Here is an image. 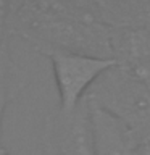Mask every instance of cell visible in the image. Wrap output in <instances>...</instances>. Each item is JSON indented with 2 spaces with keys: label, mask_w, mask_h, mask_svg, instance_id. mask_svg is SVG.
<instances>
[{
  "label": "cell",
  "mask_w": 150,
  "mask_h": 155,
  "mask_svg": "<svg viewBox=\"0 0 150 155\" xmlns=\"http://www.w3.org/2000/svg\"><path fill=\"white\" fill-rule=\"evenodd\" d=\"M111 58L123 70L150 82V19L111 29Z\"/></svg>",
  "instance_id": "8992f818"
},
{
  "label": "cell",
  "mask_w": 150,
  "mask_h": 155,
  "mask_svg": "<svg viewBox=\"0 0 150 155\" xmlns=\"http://www.w3.org/2000/svg\"><path fill=\"white\" fill-rule=\"evenodd\" d=\"M87 99L150 142V82L115 65L94 84Z\"/></svg>",
  "instance_id": "7a4b0ae2"
},
{
  "label": "cell",
  "mask_w": 150,
  "mask_h": 155,
  "mask_svg": "<svg viewBox=\"0 0 150 155\" xmlns=\"http://www.w3.org/2000/svg\"><path fill=\"white\" fill-rule=\"evenodd\" d=\"M8 31L41 55L71 52L111 58V31L102 23L99 0L10 2Z\"/></svg>",
  "instance_id": "6da1fadb"
},
{
  "label": "cell",
  "mask_w": 150,
  "mask_h": 155,
  "mask_svg": "<svg viewBox=\"0 0 150 155\" xmlns=\"http://www.w3.org/2000/svg\"><path fill=\"white\" fill-rule=\"evenodd\" d=\"M42 144L45 155H95L87 97L74 110L55 107L45 116Z\"/></svg>",
  "instance_id": "277c9868"
},
{
  "label": "cell",
  "mask_w": 150,
  "mask_h": 155,
  "mask_svg": "<svg viewBox=\"0 0 150 155\" xmlns=\"http://www.w3.org/2000/svg\"><path fill=\"white\" fill-rule=\"evenodd\" d=\"M58 92V105L61 110H74L86 100L94 84L111 70L116 61L111 58H97L71 52H47Z\"/></svg>",
  "instance_id": "3957f363"
},
{
  "label": "cell",
  "mask_w": 150,
  "mask_h": 155,
  "mask_svg": "<svg viewBox=\"0 0 150 155\" xmlns=\"http://www.w3.org/2000/svg\"><path fill=\"white\" fill-rule=\"evenodd\" d=\"M0 155H11V153H10L8 150L3 147V145H0Z\"/></svg>",
  "instance_id": "ba28073f"
},
{
  "label": "cell",
  "mask_w": 150,
  "mask_h": 155,
  "mask_svg": "<svg viewBox=\"0 0 150 155\" xmlns=\"http://www.w3.org/2000/svg\"><path fill=\"white\" fill-rule=\"evenodd\" d=\"M24 87V74L11 55L10 41L0 45V145L2 144L3 116L8 105L18 99Z\"/></svg>",
  "instance_id": "52a82bcc"
},
{
  "label": "cell",
  "mask_w": 150,
  "mask_h": 155,
  "mask_svg": "<svg viewBox=\"0 0 150 155\" xmlns=\"http://www.w3.org/2000/svg\"><path fill=\"white\" fill-rule=\"evenodd\" d=\"M89 104L95 155H150V142L140 139L115 115L90 100Z\"/></svg>",
  "instance_id": "5b68a950"
}]
</instances>
